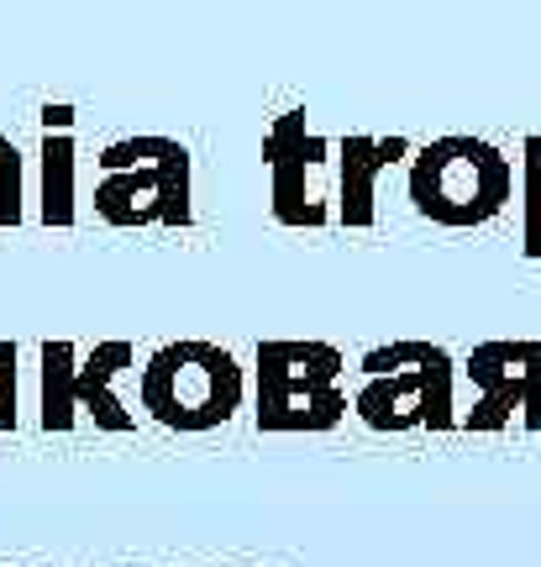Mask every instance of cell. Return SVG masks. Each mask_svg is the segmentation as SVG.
Instances as JSON below:
<instances>
[{"label":"cell","mask_w":541,"mask_h":567,"mask_svg":"<svg viewBox=\"0 0 541 567\" xmlns=\"http://www.w3.org/2000/svg\"><path fill=\"white\" fill-rule=\"evenodd\" d=\"M353 415L368 431H452L462 425V363L431 337H395L358 358Z\"/></svg>","instance_id":"obj_1"},{"label":"cell","mask_w":541,"mask_h":567,"mask_svg":"<svg viewBox=\"0 0 541 567\" xmlns=\"http://www.w3.org/2000/svg\"><path fill=\"white\" fill-rule=\"evenodd\" d=\"M405 200L421 221L447 231L489 226L516 200V158L479 132L431 137L405 163Z\"/></svg>","instance_id":"obj_2"},{"label":"cell","mask_w":541,"mask_h":567,"mask_svg":"<svg viewBox=\"0 0 541 567\" xmlns=\"http://www.w3.org/2000/svg\"><path fill=\"white\" fill-rule=\"evenodd\" d=\"M95 216L121 231L195 221V158L180 137L132 132L95 153Z\"/></svg>","instance_id":"obj_3"},{"label":"cell","mask_w":541,"mask_h":567,"mask_svg":"<svg viewBox=\"0 0 541 567\" xmlns=\"http://www.w3.org/2000/svg\"><path fill=\"white\" fill-rule=\"evenodd\" d=\"M347 358L316 337H268L253 352V421L268 436H316L347 421Z\"/></svg>","instance_id":"obj_4"},{"label":"cell","mask_w":541,"mask_h":567,"mask_svg":"<svg viewBox=\"0 0 541 567\" xmlns=\"http://www.w3.org/2000/svg\"><path fill=\"white\" fill-rule=\"evenodd\" d=\"M137 405L147 421L169 431H190V436L221 431L247 405V368L237 363L232 347L205 342V337L163 342L137 368Z\"/></svg>","instance_id":"obj_5"},{"label":"cell","mask_w":541,"mask_h":567,"mask_svg":"<svg viewBox=\"0 0 541 567\" xmlns=\"http://www.w3.org/2000/svg\"><path fill=\"white\" fill-rule=\"evenodd\" d=\"M268 216L289 231H321L337 221V142L305 122V111H279L263 137Z\"/></svg>","instance_id":"obj_6"},{"label":"cell","mask_w":541,"mask_h":567,"mask_svg":"<svg viewBox=\"0 0 541 567\" xmlns=\"http://www.w3.org/2000/svg\"><path fill=\"white\" fill-rule=\"evenodd\" d=\"M541 431V337H489L462 358V431Z\"/></svg>","instance_id":"obj_7"},{"label":"cell","mask_w":541,"mask_h":567,"mask_svg":"<svg viewBox=\"0 0 541 567\" xmlns=\"http://www.w3.org/2000/svg\"><path fill=\"white\" fill-rule=\"evenodd\" d=\"M410 142L405 137H368V132H347L337 137V221L353 231H368L379 221V184L389 168L410 163Z\"/></svg>","instance_id":"obj_8"},{"label":"cell","mask_w":541,"mask_h":567,"mask_svg":"<svg viewBox=\"0 0 541 567\" xmlns=\"http://www.w3.org/2000/svg\"><path fill=\"white\" fill-rule=\"evenodd\" d=\"M74 105H42V147H38V216L42 226H74L80 216V142H74Z\"/></svg>","instance_id":"obj_9"},{"label":"cell","mask_w":541,"mask_h":567,"mask_svg":"<svg viewBox=\"0 0 541 567\" xmlns=\"http://www.w3.org/2000/svg\"><path fill=\"white\" fill-rule=\"evenodd\" d=\"M121 373H137V347L126 337H111V342H95L90 352H80V368H74V410H80V421H95L101 431H132L137 425V415L116 394Z\"/></svg>","instance_id":"obj_10"},{"label":"cell","mask_w":541,"mask_h":567,"mask_svg":"<svg viewBox=\"0 0 541 567\" xmlns=\"http://www.w3.org/2000/svg\"><path fill=\"white\" fill-rule=\"evenodd\" d=\"M74 368H80V347L74 342H42L38 352V421L42 431H74L80 410H74Z\"/></svg>","instance_id":"obj_11"},{"label":"cell","mask_w":541,"mask_h":567,"mask_svg":"<svg viewBox=\"0 0 541 567\" xmlns=\"http://www.w3.org/2000/svg\"><path fill=\"white\" fill-rule=\"evenodd\" d=\"M521 252L541 264V137L521 142Z\"/></svg>","instance_id":"obj_12"},{"label":"cell","mask_w":541,"mask_h":567,"mask_svg":"<svg viewBox=\"0 0 541 567\" xmlns=\"http://www.w3.org/2000/svg\"><path fill=\"white\" fill-rule=\"evenodd\" d=\"M27 216V158L11 137H0V231Z\"/></svg>","instance_id":"obj_13"},{"label":"cell","mask_w":541,"mask_h":567,"mask_svg":"<svg viewBox=\"0 0 541 567\" xmlns=\"http://www.w3.org/2000/svg\"><path fill=\"white\" fill-rule=\"evenodd\" d=\"M21 352H17V342H6L0 337V431H17V421H21V405H17V379H21Z\"/></svg>","instance_id":"obj_14"}]
</instances>
